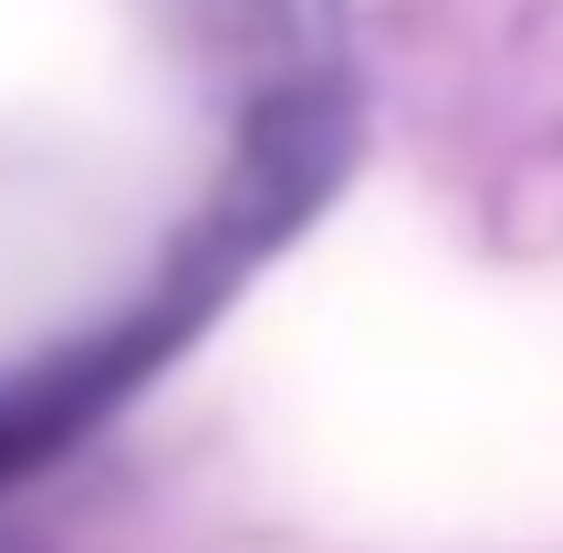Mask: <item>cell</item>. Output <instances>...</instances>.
<instances>
[{
	"mask_svg": "<svg viewBox=\"0 0 563 553\" xmlns=\"http://www.w3.org/2000/svg\"><path fill=\"white\" fill-rule=\"evenodd\" d=\"M334 104V0H0V429L209 303Z\"/></svg>",
	"mask_w": 563,
	"mask_h": 553,
	"instance_id": "cell-1",
	"label": "cell"
}]
</instances>
